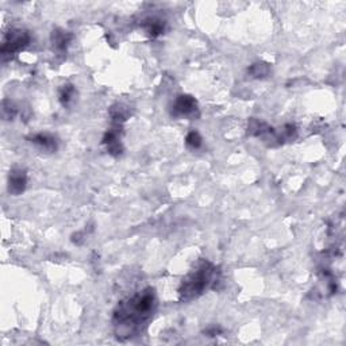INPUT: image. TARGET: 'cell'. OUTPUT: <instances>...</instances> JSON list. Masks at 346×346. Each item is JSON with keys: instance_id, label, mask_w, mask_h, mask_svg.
<instances>
[{"instance_id": "cell-1", "label": "cell", "mask_w": 346, "mask_h": 346, "mask_svg": "<svg viewBox=\"0 0 346 346\" xmlns=\"http://www.w3.org/2000/svg\"><path fill=\"white\" fill-rule=\"evenodd\" d=\"M156 308L157 300L152 288L142 289L133 298L120 302L112 315L116 338L125 341L141 334L152 321Z\"/></svg>"}, {"instance_id": "cell-2", "label": "cell", "mask_w": 346, "mask_h": 346, "mask_svg": "<svg viewBox=\"0 0 346 346\" xmlns=\"http://www.w3.org/2000/svg\"><path fill=\"white\" fill-rule=\"evenodd\" d=\"M216 268L208 261H202L196 268L187 274L178 289L181 300H193L200 296L212 283H215Z\"/></svg>"}, {"instance_id": "cell-3", "label": "cell", "mask_w": 346, "mask_h": 346, "mask_svg": "<svg viewBox=\"0 0 346 346\" xmlns=\"http://www.w3.org/2000/svg\"><path fill=\"white\" fill-rule=\"evenodd\" d=\"M30 42V35L27 31L20 29H12L5 34L3 42H1V49L0 53L3 58H11L14 54L19 53L23 50Z\"/></svg>"}, {"instance_id": "cell-4", "label": "cell", "mask_w": 346, "mask_h": 346, "mask_svg": "<svg viewBox=\"0 0 346 346\" xmlns=\"http://www.w3.org/2000/svg\"><path fill=\"white\" fill-rule=\"evenodd\" d=\"M197 111V103L192 96L189 95H180L174 100L172 107L173 116H189Z\"/></svg>"}, {"instance_id": "cell-5", "label": "cell", "mask_w": 346, "mask_h": 346, "mask_svg": "<svg viewBox=\"0 0 346 346\" xmlns=\"http://www.w3.org/2000/svg\"><path fill=\"white\" fill-rule=\"evenodd\" d=\"M26 184H27L26 172L22 171V169H14L10 173V177H8V192L11 195H15V196L20 195L24 191Z\"/></svg>"}, {"instance_id": "cell-6", "label": "cell", "mask_w": 346, "mask_h": 346, "mask_svg": "<svg viewBox=\"0 0 346 346\" xmlns=\"http://www.w3.org/2000/svg\"><path fill=\"white\" fill-rule=\"evenodd\" d=\"M103 144L107 146L108 153L112 156H119L122 153V145H120L119 137H118V131L115 130H108L103 138Z\"/></svg>"}, {"instance_id": "cell-7", "label": "cell", "mask_w": 346, "mask_h": 346, "mask_svg": "<svg viewBox=\"0 0 346 346\" xmlns=\"http://www.w3.org/2000/svg\"><path fill=\"white\" fill-rule=\"evenodd\" d=\"M30 141L34 145H37L41 149L46 150V152H54L57 149V141L54 137L49 134H37L30 138Z\"/></svg>"}, {"instance_id": "cell-8", "label": "cell", "mask_w": 346, "mask_h": 346, "mask_svg": "<svg viewBox=\"0 0 346 346\" xmlns=\"http://www.w3.org/2000/svg\"><path fill=\"white\" fill-rule=\"evenodd\" d=\"M52 39H53V45L56 46V49L65 50L69 42H71V39H72V34L64 31V30H56V31H53Z\"/></svg>"}, {"instance_id": "cell-9", "label": "cell", "mask_w": 346, "mask_h": 346, "mask_svg": "<svg viewBox=\"0 0 346 346\" xmlns=\"http://www.w3.org/2000/svg\"><path fill=\"white\" fill-rule=\"evenodd\" d=\"M144 26L146 27L148 33H149L152 37H156V35H159V34H161L164 31L163 20L148 19V20H145Z\"/></svg>"}, {"instance_id": "cell-10", "label": "cell", "mask_w": 346, "mask_h": 346, "mask_svg": "<svg viewBox=\"0 0 346 346\" xmlns=\"http://www.w3.org/2000/svg\"><path fill=\"white\" fill-rule=\"evenodd\" d=\"M73 97H75V88H73V86H64L63 89H61V93H60L61 103H63L64 106H68L73 100Z\"/></svg>"}, {"instance_id": "cell-11", "label": "cell", "mask_w": 346, "mask_h": 346, "mask_svg": "<svg viewBox=\"0 0 346 346\" xmlns=\"http://www.w3.org/2000/svg\"><path fill=\"white\" fill-rule=\"evenodd\" d=\"M268 72H269V67L266 65V64H255V65H252L249 69V73L252 75V76L255 77H264L268 75Z\"/></svg>"}, {"instance_id": "cell-12", "label": "cell", "mask_w": 346, "mask_h": 346, "mask_svg": "<svg viewBox=\"0 0 346 346\" xmlns=\"http://www.w3.org/2000/svg\"><path fill=\"white\" fill-rule=\"evenodd\" d=\"M202 137H200V134L197 133V131H191L189 134L187 135V140H185V142H187V145L189 146V148H192V149H197V148H200L202 146Z\"/></svg>"}, {"instance_id": "cell-13", "label": "cell", "mask_w": 346, "mask_h": 346, "mask_svg": "<svg viewBox=\"0 0 346 346\" xmlns=\"http://www.w3.org/2000/svg\"><path fill=\"white\" fill-rule=\"evenodd\" d=\"M3 116L5 119H12L16 114V107L14 106V103H11V100H3Z\"/></svg>"}, {"instance_id": "cell-14", "label": "cell", "mask_w": 346, "mask_h": 346, "mask_svg": "<svg viewBox=\"0 0 346 346\" xmlns=\"http://www.w3.org/2000/svg\"><path fill=\"white\" fill-rule=\"evenodd\" d=\"M127 115H129V112H127L126 108H123L122 106L112 107V110H111V116H112L114 120H116V122H123V120H126Z\"/></svg>"}, {"instance_id": "cell-15", "label": "cell", "mask_w": 346, "mask_h": 346, "mask_svg": "<svg viewBox=\"0 0 346 346\" xmlns=\"http://www.w3.org/2000/svg\"><path fill=\"white\" fill-rule=\"evenodd\" d=\"M222 330L219 329V327H216V326H212V327H210V329H207L206 330V334H208L210 337H215V336H218L219 333H221Z\"/></svg>"}]
</instances>
